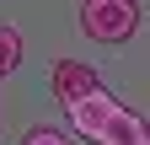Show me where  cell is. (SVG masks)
Wrapping results in <instances>:
<instances>
[{"mask_svg": "<svg viewBox=\"0 0 150 145\" xmlns=\"http://www.w3.org/2000/svg\"><path fill=\"white\" fill-rule=\"evenodd\" d=\"M118 145H150V140H118Z\"/></svg>", "mask_w": 150, "mask_h": 145, "instance_id": "8992f818", "label": "cell"}, {"mask_svg": "<svg viewBox=\"0 0 150 145\" xmlns=\"http://www.w3.org/2000/svg\"><path fill=\"white\" fill-rule=\"evenodd\" d=\"M22 145H70V134L54 129V124H32V129L22 134Z\"/></svg>", "mask_w": 150, "mask_h": 145, "instance_id": "5b68a950", "label": "cell"}, {"mask_svg": "<svg viewBox=\"0 0 150 145\" xmlns=\"http://www.w3.org/2000/svg\"><path fill=\"white\" fill-rule=\"evenodd\" d=\"M64 113L75 124V134L97 140V145H118V140H150L145 134V118L129 113V107L107 92V86H91V92H81L75 102H64Z\"/></svg>", "mask_w": 150, "mask_h": 145, "instance_id": "6da1fadb", "label": "cell"}, {"mask_svg": "<svg viewBox=\"0 0 150 145\" xmlns=\"http://www.w3.org/2000/svg\"><path fill=\"white\" fill-rule=\"evenodd\" d=\"M81 32L97 43H129L139 32V0H81Z\"/></svg>", "mask_w": 150, "mask_h": 145, "instance_id": "7a4b0ae2", "label": "cell"}, {"mask_svg": "<svg viewBox=\"0 0 150 145\" xmlns=\"http://www.w3.org/2000/svg\"><path fill=\"white\" fill-rule=\"evenodd\" d=\"M48 81H54V97H59V102H75L81 92H91V86H102V75H97V70H91L86 59H54Z\"/></svg>", "mask_w": 150, "mask_h": 145, "instance_id": "3957f363", "label": "cell"}, {"mask_svg": "<svg viewBox=\"0 0 150 145\" xmlns=\"http://www.w3.org/2000/svg\"><path fill=\"white\" fill-rule=\"evenodd\" d=\"M16 65H22V32L0 22V81H6L11 70H16Z\"/></svg>", "mask_w": 150, "mask_h": 145, "instance_id": "277c9868", "label": "cell"}]
</instances>
